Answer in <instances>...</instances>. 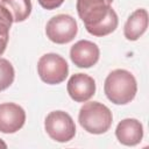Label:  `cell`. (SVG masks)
<instances>
[{"label": "cell", "mask_w": 149, "mask_h": 149, "mask_svg": "<svg viewBox=\"0 0 149 149\" xmlns=\"http://www.w3.org/2000/svg\"><path fill=\"white\" fill-rule=\"evenodd\" d=\"M0 148H7V144H6L1 139H0Z\"/></svg>", "instance_id": "cell-17"}, {"label": "cell", "mask_w": 149, "mask_h": 149, "mask_svg": "<svg viewBox=\"0 0 149 149\" xmlns=\"http://www.w3.org/2000/svg\"><path fill=\"white\" fill-rule=\"evenodd\" d=\"M112 2L113 0H77V13L87 33L102 37L116 29L119 19Z\"/></svg>", "instance_id": "cell-1"}, {"label": "cell", "mask_w": 149, "mask_h": 149, "mask_svg": "<svg viewBox=\"0 0 149 149\" xmlns=\"http://www.w3.org/2000/svg\"><path fill=\"white\" fill-rule=\"evenodd\" d=\"M26 122L24 109L14 102L0 104V132L14 134L19 132Z\"/></svg>", "instance_id": "cell-7"}, {"label": "cell", "mask_w": 149, "mask_h": 149, "mask_svg": "<svg viewBox=\"0 0 149 149\" xmlns=\"http://www.w3.org/2000/svg\"><path fill=\"white\" fill-rule=\"evenodd\" d=\"M37 1L41 7H43L44 9H48V10L56 9V8L61 7L64 2V0H37Z\"/></svg>", "instance_id": "cell-15"}, {"label": "cell", "mask_w": 149, "mask_h": 149, "mask_svg": "<svg viewBox=\"0 0 149 149\" xmlns=\"http://www.w3.org/2000/svg\"><path fill=\"white\" fill-rule=\"evenodd\" d=\"M100 57L99 47L87 40L76 42L70 49V58L72 63L81 69H88L95 65Z\"/></svg>", "instance_id": "cell-8"}, {"label": "cell", "mask_w": 149, "mask_h": 149, "mask_svg": "<svg viewBox=\"0 0 149 149\" xmlns=\"http://www.w3.org/2000/svg\"><path fill=\"white\" fill-rule=\"evenodd\" d=\"M78 121L87 133L100 135L111 128L113 115L106 105L99 101H88L80 107Z\"/></svg>", "instance_id": "cell-3"}, {"label": "cell", "mask_w": 149, "mask_h": 149, "mask_svg": "<svg viewBox=\"0 0 149 149\" xmlns=\"http://www.w3.org/2000/svg\"><path fill=\"white\" fill-rule=\"evenodd\" d=\"M148 28V12L144 8L134 10L123 26V35L128 41H137Z\"/></svg>", "instance_id": "cell-11"}, {"label": "cell", "mask_w": 149, "mask_h": 149, "mask_svg": "<svg viewBox=\"0 0 149 149\" xmlns=\"http://www.w3.org/2000/svg\"><path fill=\"white\" fill-rule=\"evenodd\" d=\"M8 40H9V36H3V35H0V56L5 52L6 48H7V43H8Z\"/></svg>", "instance_id": "cell-16"}, {"label": "cell", "mask_w": 149, "mask_h": 149, "mask_svg": "<svg viewBox=\"0 0 149 149\" xmlns=\"http://www.w3.org/2000/svg\"><path fill=\"white\" fill-rule=\"evenodd\" d=\"M1 5L8 9L13 17V22L26 21L33 9L30 0H1Z\"/></svg>", "instance_id": "cell-12"}, {"label": "cell", "mask_w": 149, "mask_h": 149, "mask_svg": "<svg viewBox=\"0 0 149 149\" xmlns=\"http://www.w3.org/2000/svg\"><path fill=\"white\" fill-rule=\"evenodd\" d=\"M13 23V17L8 9L0 3V35L9 36V29Z\"/></svg>", "instance_id": "cell-14"}, {"label": "cell", "mask_w": 149, "mask_h": 149, "mask_svg": "<svg viewBox=\"0 0 149 149\" xmlns=\"http://www.w3.org/2000/svg\"><path fill=\"white\" fill-rule=\"evenodd\" d=\"M44 129L50 139L65 143L76 135V125L70 114L64 111H52L44 120Z\"/></svg>", "instance_id": "cell-5"}, {"label": "cell", "mask_w": 149, "mask_h": 149, "mask_svg": "<svg viewBox=\"0 0 149 149\" xmlns=\"http://www.w3.org/2000/svg\"><path fill=\"white\" fill-rule=\"evenodd\" d=\"M95 80L86 73H74L70 77L66 90L76 102H86L95 93Z\"/></svg>", "instance_id": "cell-9"}, {"label": "cell", "mask_w": 149, "mask_h": 149, "mask_svg": "<svg viewBox=\"0 0 149 149\" xmlns=\"http://www.w3.org/2000/svg\"><path fill=\"white\" fill-rule=\"evenodd\" d=\"M14 78H15L14 66L8 59L0 57V92L8 88L13 84Z\"/></svg>", "instance_id": "cell-13"}, {"label": "cell", "mask_w": 149, "mask_h": 149, "mask_svg": "<svg viewBox=\"0 0 149 149\" xmlns=\"http://www.w3.org/2000/svg\"><path fill=\"white\" fill-rule=\"evenodd\" d=\"M115 136L118 141L123 146H136L143 139V126L137 119H123L118 123L115 128Z\"/></svg>", "instance_id": "cell-10"}, {"label": "cell", "mask_w": 149, "mask_h": 149, "mask_svg": "<svg viewBox=\"0 0 149 149\" xmlns=\"http://www.w3.org/2000/svg\"><path fill=\"white\" fill-rule=\"evenodd\" d=\"M37 73L42 81L49 85H57L65 80L69 74L66 61L55 52L44 54L37 62Z\"/></svg>", "instance_id": "cell-4"}, {"label": "cell", "mask_w": 149, "mask_h": 149, "mask_svg": "<svg viewBox=\"0 0 149 149\" xmlns=\"http://www.w3.org/2000/svg\"><path fill=\"white\" fill-rule=\"evenodd\" d=\"M77 33V21L69 14H57L52 16L45 26L47 37L56 44H66L71 42Z\"/></svg>", "instance_id": "cell-6"}, {"label": "cell", "mask_w": 149, "mask_h": 149, "mask_svg": "<svg viewBox=\"0 0 149 149\" xmlns=\"http://www.w3.org/2000/svg\"><path fill=\"white\" fill-rule=\"evenodd\" d=\"M104 92L111 102L127 105L136 95L137 83L130 71L115 69L107 74L104 83Z\"/></svg>", "instance_id": "cell-2"}]
</instances>
